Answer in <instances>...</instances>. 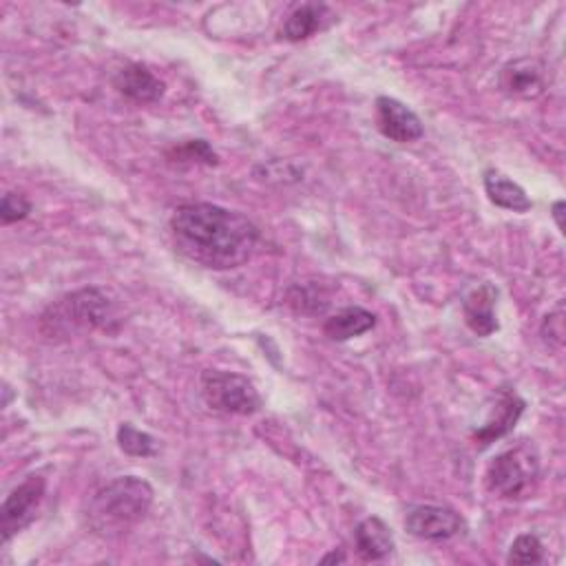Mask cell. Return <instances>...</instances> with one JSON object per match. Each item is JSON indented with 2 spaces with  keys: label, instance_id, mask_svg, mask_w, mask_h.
Instances as JSON below:
<instances>
[{
  "label": "cell",
  "instance_id": "12",
  "mask_svg": "<svg viewBox=\"0 0 566 566\" xmlns=\"http://www.w3.org/2000/svg\"><path fill=\"white\" fill-rule=\"evenodd\" d=\"M522 414H524V401L515 392H500L491 409V416L482 427L473 431V440H478V445L482 447L495 442L498 438L513 431Z\"/></svg>",
  "mask_w": 566,
  "mask_h": 566
},
{
  "label": "cell",
  "instance_id": "16",
  "mask_svg": "<svg viewBox=\"0 0 566 566\" xmlns=\"http://www.w3.org/2000/svg\"><path fill=\"white\" fill-rule=\"evenodd\" d=\"M325 19H330V12L325 6H312V3L301 6L288 17V21L281 30V36L290 43L306 41V39L314 36L319 30H323Z\"/></svg>",
  "mask_w": 566,
  "mask_h": 566
},
{
  "label": "cell",
  "instance_id": "18",
  "mask_svg": "<svg viewBox=\"0 0 566 566\" xmlns=\"http://www.w3.org/2000/svg\"><path fill=\"white\" fill-rule=\"evenodd\" d=\"M167 158L173 164H206V167H215L220 162L217 153L213 151V147L206 140L180 142V145L169 149Z\"/></svg>",
  "mask_w": 566,
  "mask_h": 566
},
{
  "label": "cell",
  "instance_id": "15",
  "mask_svg": "<svg viewBox=\"0 0 566 566\" xmlns=\"http://www.w3.org/2000/svg\"><path fill=\"white\" fill-rule=\"evenodd\" d=\"M374 325H376V314L374 312H370L365 308H359V306H352V308H343L337 314H332L325 321L323 332L332 341H350L354 337H361V334L370 332Z\"/></svg>",
  "mask_w": 566,
  "mask_h": 566
},
{
  "label": "cell",
  "instance_id": "5",
  "mask_svg": "<svg viewBox=\"0 0 566 566\" xmlns=\"http://www.w3.org/2000/svg\"><path fill=\"white\" fill-rule=\"evenodd\" d=\"M45 491L47 480L43 476H30L8 495L3 506H0V533H3V544H8L12 535L32 524L45 498Z\"/></svg>",
  "mask_w": 566,
  "mask_h": 566
},
{
  "label": "cell",
  "instance_id": "1",
  "mask_svg": "<svg viewBox=\"0 0 566 566\" xmlns=\"http://www.w3.org/2000/svg\"><path fill=\"white\" fill-rule=\"evenodd\" d=\"M175 248L211 270L244 266L257 250L261 233L242 213L217 204H184L171 217Z\"/></svg>",
  "mask_w": 566,
  "mask_h": 566
},
{
  "label": "cell",
  "instance_id": "7",
  "mask_svg": "<svg viewBox=\"0 0 566 566\" xmlns=\"http://www.w3.org/2000/svg\"><path fill=\"white\" fill-rule=\"evenodd\" d=\"M405 528L420 540H449L458 535L464 528L462 517L447 506H436V504H420L414 506L407 517H405Z\"/></svg>",
  "mask_w": 566,
  "mask_h": 566
},
{
  "label": "cell",
  "instance_id": "11",
  "mask_svg": "<svg viewBox=\"0 0 566 566\" xmlns=\"http://www.w3.org/2000/svg\"><path fill=\"white\" fill-rule=\"evenodd\" d=\"M116 89L138 105H153L160 103L167 94V85L145 65H127L114 78Z\"/></svg>",
  "mask_w": 566,
  "mask_h": 566
},
{
  "label": "cell",
  "instance_id": "4",
  "mask_svg": "<svg viewBox=\"0 0 566 566\" xmlns=\"http://www.w3.org/2000/svg\"><path fill=\"white\" fill-rule=\"evenodd\" d=\"M202 398L220 414L250 416L261 409V396L253 381L235 372L209 370L202 374Z\"/></svg>",
  "mask_w": 566,
  "mask_h": 566
},
{
  "label": "cell",
  "instance_id": "9",
  "mask_svg": "<svg viewBox=\"0 0 566 566\" xmlns=\"http://www.w3.org/2000/svg\"><path fill=\"white\" fill-rule=\"evenodd\" d=\"M500 89L517 100H533L544 92V67L535 58H517L502 67Z\"/></svg>",
  "mask_w": 566,
  "mask_h": 566
},
{
  "label": "cell",
  "instance_id": "10",
  "mask_svg": "<svg viewBox=\"0 0 566 566\" xmlns=\"http://www.w3.org/2000/svg\"><path fill=\"white\" fill-rule=\"evenodd\" d=\"M495 299H498V288L487 281H482L464 292L462 314L473 334L491 337L493 332H498L500 323L495 319Z\"/></svg>",
  "mask_w": 566,
  "mask_h": 566
},
{
  "label": "cell",
  "instance_id": "22",
  "mask_svg": "<svg viewBox=\"0 0 566 566\" xmlns=\"http://www.w3.org/2000/svg\"><path fill=\"white\" fill-rule=\"evenodd\" d=\"M551 215H553V220L557 224V231L564 233V202H555L553 209H551Z\"/></svg>",
  "mask_w": 566,
  "mask_h": 566
},
{
  "label": "cell",
  "instance_id": "6",
  "mask_svg": "<svg viewBox=\"0 0 566 566\" xmlns=\"http://www.w3.org/2000/svg\"><path fill=\"white\" fill-rule=\"evenodd\" d=\"M524 458L520 451H504L495 456L487 467V489L498 498H517L531 482V476L535 473V467L531 469V462L524 464Z\"/></svg>",
  "mask_w": 566,
  "mask_h": 566
},
{
  "label": "cell",
  "instance_id": "19",
  "mask_svg": "<svg viewBox=\"0 0 566 566\" xmlns=\"http://www.w3.org/2000/svg\"><path fill=\"white\" fill-rule=\"evenodd\" d=\"M118 445L125 453L138 456V458H149L158 453V442L151 434L136 429L131 423L120 425L118 429Z\"/></svg>",
  "mask_w": 566,
  "mask_h": 566
},
{
  "label": "cell",
  "instance_id": "20",
  "mask_svg": "<svg viewBox=\"0 0 566 566\" xmlns=\"http://www.w3.org/2000/svg\"><path fill=\"white\" fill-rule=\"evenodd\" d=\"M544 557V548H542V542L537 540V535H531V533H522L513 540L511 548H509V555H506V562L509 564H540Z\"/></svg>",
  "mask_w": 566,
  "mask_h": 566
},
{
  "label": "cell",
  "instance_id": "21",
  "mask_svg": "<svg viewBox=\"0 0 566 566\" xmlns=\"http://www.w3.org/2000/svg\"><path fill=\"white\" fill-rule=\"evenodd\" d=\"M32 213V202L23 193H8L0 202V220L3 224L23 222Z\"/></svg>",
  "mask_w": 566,
  "mask_h": 566
},
{
  "label": "cell",
  "instance_id": "23",
  "mask_svg": "<svg viewBox=\"0 0 566 566\" xmlns=\"http://www.w3.org/2000/svg\"><path fill=\"white\" fill-rule=\"evenodd\" d=\"M334 562H337V564H343V562H345V555H343L341 551H337V548H334L332 553H328V555L321 559V564H334Z\"/></svg>",
  "mask_w": 566,
  "mask_h": 566
},
{
  "label": "cell",
  "instance_id": "2",
  "mask_svg": "<svg viewBox=\"0 0 566 566\" xmlns=\"http://www.w3.org/2000/svg\"><path fill=\"white\" fill-rule=\"evenodd\" d=\"M153 504V487L136 476L116 478L98 489L87 506V522L98 535H122L142 522Z\"/></svg>",
  "mask_w": 566,
  "mask_h": 566
},
{
  "label": "cell",
  "instance_id": "8",
  "mask_svg": "<svg viewBox=\"0 0 566 566\" xmlns=\"http://www.w3.org/2000/svg\"><path fill=\"white\" fill-rule=\"evenodd\" d=\"M376 127L387 140L398 145H409L423 138L420 118L407 105L389 96L376 100Z\"/></svg>",
  "mask_w": 566,
  "mask_h": 566
},
{
  "label": "cell",
  "instance_id": "13",
  "mask_svg": "<svg viewBox=\"0 0 566 566\" xmlns=\"http://www.w3.org/2000/svg\"><path fill=\"white\" fill-rule=\"evenodd\" d=\"M354 544H356V553L361 555V559L378 562V559H385L394 551V535L381 517L370 515L359 522V526L354 531Z\"/></svg>",
  "mask_w": 566,
  "mask_h": 566
},
{
  "label": "cell",
  "instance_id": "17",
  "mask_svg": "<svg viewBox=\"0 0 566 566\" xmlns=\"http://www.w3.org/2000/svg\"><path fill=\"white\" fill-rule=\"evenodd\" d=\"M286 303L299 314H323L330 306V295L319 284H297L288 290Z\"/></svg>",
  "mask_w": 566,
  "mask_h": 566
},
{
  "label": "cell",
  "instance_id": "14",
  "mask_svg": "<svg viewBox=\"0 0 566 566\" xmlns=\"http://www.w3.org/2000/svg\"><path fill=\"white\" fill-rule=\"evenodd\" d=\"M484 191H487V197L491 200V204H495L504 211L528 213L533 209V202L528 200L524 189L498 171L484 173Z\"/></svg>",
  "mask_w": 566,
  "mask_h": 566
},
{
  "label": "cell",
  "instance_id": "3",
  "mask_svg": "<svg viewBox=\"0 0 566 566\" xmlns=\"http://www.w3.org/2000/svg\"><path fill=\"white\" fill-rule=\"evenodd\" d=\"M109 317L111 303L107 295L100 288H85L52 303L43 314L41 330L50 339H70L105 328Z\"/></svg>",
  "mask_w": 566,
  "mask_h": 566
}]
</instances>
